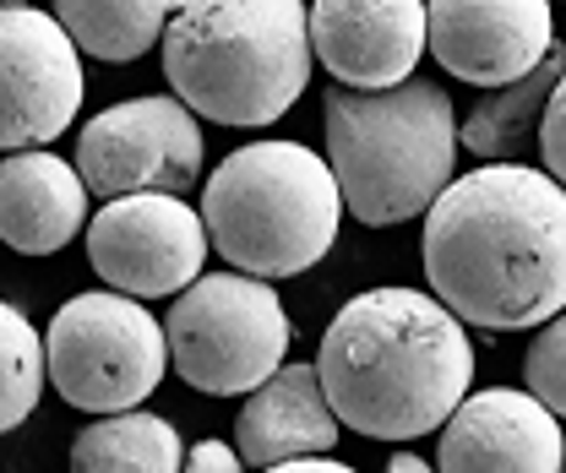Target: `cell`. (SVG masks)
I'll return each mask as SVG.
<instances>
[{"instance_id": "23", "label": "cell", "mask_w": 566, "mask_h": 473, "mask_svg": "<svg viewBox=\"0 0 566 473\" xmlns=\"http://www.w3.org/2000/svg\"><path fill=\"white\" fill-rule=\"evenodd\" d=\"M262 473H359L349 463H338V458H294V463H273V469Z\"/></svg>"}, {"instance_id": "13", "label": "cell", "mask_w": 566, "mask_h": 473, "mask_svg": "<svg viewBox=\"0 0 566 473\" xmlns=\"http://www.w3.org/2000/svg\"><path fill=\"white\" fill-rule=\"evenodd\" d=\"M566 435L562 419L539 403L528 387H491L469 392L447 413L436 473H562Z\"/></svg>"}, {"instance_id": "5", "label": "cell", "mask_w": 566, "mask_h": 473, "mask_svg": "<svg viewBox=\"0 0 566 473\" xmlns=\"http://www.w3.org/2000/svg\"><path fill=\"white\" fill-rule=\"evenodd\" d=\"M344 191L322 153L305 141L234 147L202 186V223L212 251L251 277H300L338 245Z\"/></svg>"}, {"instance_id": "4", "label": "cell", "mask_w": 566, "mask_h": 473, "mask_svg": "<svg viewBox=\"0 0 566 473\" xmlns=\"http://www.w3.org/2000/svg\"><path fill=\"white\" fill-rule=\"evenodd\" d=\"M327 164L344 212L365 229H398L430 212L458 169V109L436 82H398L381 93L327 87Z\"/></svg>"}, {"instance_id": "25", "label": "cell", "mask_w": 566, "mask_h": 473, "mask_svg": "<svg viewBox=\"0 0 566 473\" xmlns=\"http://www.w3.org/2000/svg\"><path fill=\"white\" fill-rule=\"evenodd\" d=\"M0 6H33V0H0Z\"/></svg>"}, {"instance_id": "11", "label": "cell", "mask_w": 566, "mask_h": 473, "mask_svg": "<svg viewBox=\"0 0 566 473\" xmlns=\"http://www.w3.org/2000/svg\"><path fill=\"white\" fill-rule=\"evenodd\" d=\"M436 66L469 87H506L556 50L551 0H424Z\"/></svg>"}, {"instance_id": "21", "label": "cell", "mask_w": 566, "mask_h": 473, "mask_svg": "<svg viewBox=\"0 0 566 473\" xmlns=\"http://www.w3.org/2000/svg\"><path fill=\"white\" fill-rule=\"evenodd\" d=\"M539 153H545V175L566 186V71L545 104V115H539Z\"/></svg>"}, {"instance_id": "15", "label": "cell", "mask_w": 566, "mask_h": 473, "mask_svg": "<svg viewBox=\"0 0 566 473\" xmlns=\"http://www.w3.org/2000/svg\"><path fill=\"white\" fill-rule=\"evenodd\" d=\"M87 180L76 164L22 147L0 158V240L17 256H55L87 229Z\"/></svg>"}, {"instance_id": "12", "label": "cell", "mask_w": 566, "mask_h": 473, "mask_svg": "<svg viewBox=\"0 0 566 473\" xmlns=\"http://www.w3.org/2000/svg\"><path fill=\"white\" fill-rule=\"evenodd\" d=\"M311 55L338 87H398L430 55L424 0H311Z\"/></svg>"}, {"instance_id": "19", "label": "cell", "mask_w": 566, "mask_h": 473, "mask_svg": "<svg viewBox=\"0 0 566 473\" xmlns=\"http://www.w3.org/2000/svg\"><path fill=\"white\" fill-rule=\"evenodd\" d=\"M44 381H50V370H44V338H39V327L28 322L22 305H6L0 299V435L17 430L39 408Z\"/></svg>"}, {"instance_id": "18", "label": "cell", "mask_w": 566, "mask_h": 473, "mask_svg": "<svg viewBox=\"0 0 566 473\" xmlns=\"http://www.w3.org/2000/svg\"><path fill=\"white\" fill-rule=\"evenodd\" d=\"M175 17V0H55V22L71 44L104 66L142 61L153 44H164V28Z\"/></svg>"}, {"instance_id": "24", "label": "cell", "mask_w": 566, "mask_h": 473, "mask_svg": "<svg viewBox=\"0 0 566 473\" xmlns=\"http://www.w3.org/2000/svg\"><path fill=\"white\" fill-rule=\"evenodd\" d=\"M387 473H436V463H424L420 452H392V458H387Z\"/></svg>"}, {"instance_id": "16", "label": "cell", "mask_w": 566, "mask_h": 473, "mask_svg": "<svg viewBox=\"0 0 566 473\" xmlns=\"http://www.w3.org/2000/svg\"><path fill=\"white\" fill-rule=\"evenodd\" d=\"M562 71H566V50L556 44L539 66L523 71L517 82L491 87V93L463 115V126H458V147H463V153H474V158H485V164L523 158V153L539 141V115H545V104H551V93H556Z\"/></svg>"}, {"instance_id": "7", "label": "cell", "mask_w": 566, "mask_h": 473, "mask_svg": "<svg viewBox=\"0 0 566 473\" xmlns=\"http://www.w3.org/2000/svg\"><path fill=\"white\" fill-rule=\"evenodd\" d=\"M44 370L71 408L126 413L158 392L169 370V338L142 299L120 288H87L55 311L44 333Z\"/></svg>"}, {"instance_id": "17", "label": "cell", "mask_w": 566, "mask_h": 473, "mask_svg": "<svg viewBox=\"0 0 566 473\" xmlns=\"http://www.w3.org/2000/svg\"><path fill=\"white\" fill-rule=\"evenodd\" d=\"M186 469V441L164 413L126 408V413H98L87 430L71 441L66 473H180Z\"/></svg>"}, {"instance_id": "1", "label": "cell", "mask_w": 566, "mask_h": 473, "mask_svg": "<svg viewBox=\"0 0 566 473\" xmlns=\"http://www.w3.org/2000/svg\"><path fill=\"white\" fill-rule=\"evenodd\" d=\"M420 251L430 294L463 327H545L566 311V186L517 158L452 175Z\"/></svg>"}, {"instance_id": "3", "label": "cell", "mask_w": 566, "mask_h": 473, "mask_svg": "<svg viewBox=\"0 0 566 473\" xmlns=\"http://www.w3.org/2000/svg\"><path fill=\"white\" fill-rule=\"evenodd\" d=\"M164 82L212 126H273L311 87L305 0H175L164 28Z\"/></svg>"}, {"instance_id": "8", "label": "cell", "mask_w": 566, "mask_h": 473, "mask_svg": "<svg viewBox=\"0 0 566 473\" xmlns=\"http://www.w3.org/2000/svg\"><path fill=\"white\" fill-rule=\"evenodd\" d=\"M202 158H208L202 126L175 93L109 104L76 132V175L104 202L137 191L186 197L202 175Z\"/></svg>"}, {"instance_id": "10", "label": "cell", "mask_w": 566, "mask_h": 473, "mask_svg": "<svg viewBox=\"0 0 566 473\" xmlns=\"http://www.w3.org/2000/svg\"><path fill=\"white\" fill-rule=\"evenodd\" d=\"M82 50L55 11L0 6V153L44 147L82 109Z\"/></svg>"}, {"instance_id": "6", "label": "cell", "mask_w": 566, "mask_h": 473, "mask_svg": "<svg viewBox=\"0 0 566 473\" xmlns=\"http://www.w3.org/2000/svg\"><path fill=\"white\" fill-rule=\"evenodd\" d=\"M164 338H169L175 376L191 392L240 398V392H256L289 359L294 327L268 277L229 267L202 272L191 288L175 294Z\"/></svg>"}, {"instance_id": "9", "label": "cell", "mask_w": 566, "mask_h": 473, "mask_svg": "<svg viewBox=\"0 0 566 473\" xmlns=\"http://www.w3.org/2000/svg\"><path fill=\"white\" fill-rule=\"evenodd\" d=\"M82 234L104 288H120L132 299H175L202 277V262L212 251L202 212L169 191L115 197L87 218Z\"/></svg>"}, {"instance_id": "14", "label": "cell", "mask_w": 566, "mask_h": 473, "mask_svg": "<svg viewBox=\"0 0 566 473\" xmlns=\"http://www.w3.org/2000/svg\"><path fill=\"white\" fill-rule=\"evenodd\" d=\"M338 435H344V419L327 403L316 365H289V359L256 392H245L234 419V452L256 473L294 458H333Z\"/></svg>"}, {"instance_id": "26", "label": "cell", "mask_w": 566, "mask_h": 473, "mask_svg": "<svg viewBox=\"0 0 566 473\" xmlns=\"http://www.w3.org/2000/svg\"><path fill=\"white\" fill-rule=\"evenodd\" d=\"M562 473H566V469H562Z\"/></svg>"}, {"instance_id": "2", "label": "cell", "mask_w": 566, "mask_h": 473, "mask_svg": "<svg viewBox=\"0 0 566 473\" xmlns=\"http://www.w3.org/2000/svg\"><path fill=\"white\" fill-rule=\"evenodd\" d=\"M316 376L344 430L365 441H420L474 387L469 327L420 288H365L322 333Z\"/></svg>"}, {"instance_id": "22", "label": "cell", "mask_w": 566, "mask_h": 473, "mask_svg": "<svg viewBox=\"0 0 566 473\" xmlns=\"http://www.w3.org/2000/svg\"><path fill=\"white\" fill-rule=\"evenodd\" d=\"M180 473H245V463H240V452L229 441H197L186 452V469Z\"/></svg>"}, {"instance_id": "20", "label": "cell", "mask_w": 566, "mask_h": 473, "mask_svg": "<svg viewBox=\"0 0 566 473\" xmlns=\"http://www.w3.org/2000/svg\"><path fill=\"white\" fill-rule=\"evenodd\" d=\"M523 387L556 419H566V311L534 333L528 354H523Z\"/></svg>"}]
</instances>
